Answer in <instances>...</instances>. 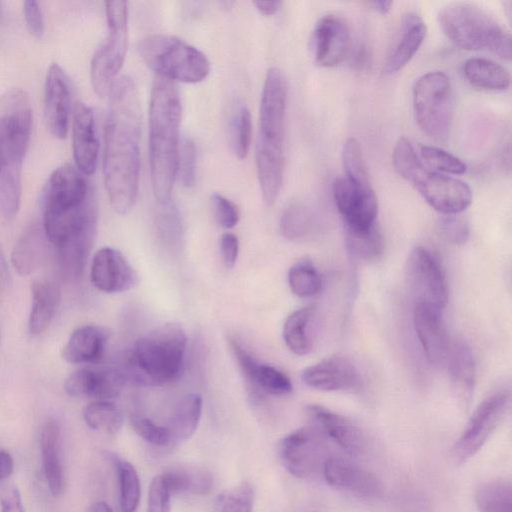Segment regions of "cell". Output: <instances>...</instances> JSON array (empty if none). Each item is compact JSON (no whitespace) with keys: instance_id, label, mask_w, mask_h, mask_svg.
<instances>
[{"instance_id":"6da1fadb","label":"cell","mask_w":512,"mask_h":512,"mask_svg":"<svg viewBox=\"0 0 512 512\" xmlns=\"http://www.w3.org/2000/svg\"><path fill=\"white\" fill-rule=\"evenodd\" d=\"M103 171L113 209L128 213L139 186L141 106L137 86L129 76L114 82L109 92Z\"/></svg>"},{"instance_id":"7a4b0ae2","label":"cell","mask_w":512,"mask_h":512,"mask_svg":"<svg viewBox=\"0 0 512 512\" xmlns=\"http://www.w3.org/2000/svg\"><path fill=\"white\" fill-rule=\"evenodd\" d=\"M181 117L177 86L157 76L149 105V161L151 186L160 205L170 201L177 176Z\"/></svg>"},{"instance_id":"3957f363","label":"cell","mask_w":512,"mask_h":512,"mask_svg":"<svg viewBox=\"0 0 512 512\" xmlns=\"http://www.w3.org/2000/svg\"><path fill=\"white\" fill-rule=\"evenodd\" d=\"M186 348L187 336L180 325H159L137 340L121 371L142 385L166 384L182 371Z\"/></svg>"},{"instance_id":"277c9868","label":"cell","mask_w":512,"mask_h":512,"mask_svg":"<svg viewBox=\"0 0 512 512\" xmlns=\"http://www.w3.org/2000/svg\"><path fill=\"white\" fill-rule=\"evenodd\" d=\"M96 208L93 190L79 170L69 164L50 175L43 196V228L58 246L81 220Z\"/></svg>"},{"instance_id":"5b68a950","label":"cell","mask_w":512,"mask_h":512,"mask_svg":"<svg viewBox=\"0 0 512 512\" xmlns=\"http://www.w3.org/2000/svg\"><path fill=\"white\" fill-rule=\"evenodd\" d=\"M438 23L444 35L465 50H486L511 59V37L506 28L483 8L467 2L442 7Z\"/></svg>"},{"instance_id":"8992f818","label":"cell","mask_w":512,"mask_h":512,"mask_svg":"<svg viewBox=\"0 0 512 512\" xmlns=\"http://www.w3.org/2000/svg\"><path fill=\"white\" fill-rule=\"evenodd\" d=\"M139 52L158 77L172 82L198 83L210 72L206 55L175 36L148 35L141 40Z\"/></svg>"},{"instance_id":"52a82bcc","label":"cell","mask_w":512,"mask_h":512,"mask_svg":"<svg viewBox=\"0 0 512 512\" xmlns=\"http://www.w3.org/2000/svg\"><path fill=\"white\" fill-rule=\"evenodd\" d=\"M412 103L419 128L430 138L445 142L454 115L449 77L442 71H431L418 77L412 88Z\"/></svg>"},{"instance_id":"ba28073f","label":"cell","mask_w":512,"mask_h":512,"mask_svg":"<svg viewBox=\"0 0 512 512\" xmlns=\"http://www.w3.org/2000/svg\"><path fill=\"white\" fill-rule=\"evenodd\" d=\"M108 34L95 51L90 64V78L95 93L109 94L122 68L128 47V6L126 1L105 2Z\"/></svg>"},{"instance_id":"9c48e42d","label":"cell","mask_w":512,"mask_h":512,"mask_svg":"<svg viewBox=\"0 0 512 512\" xmlns=\"http://www.w3.org/2000/svg\"><path fill=\"white\" fill-rule=\"evenodd\" d=\"M278 454L286 470L299 479L322 474L330 456L325 436L314 426L301 427L287 434L279 442Z\"/></svg>"},{"instance_id":"30bf717a","label":"cell","mask_w":512,"mask_h":512,"mask_svg":"<svg viewBox=\"0 0 512 512\" xmlns=\"http://www.w3.org/2000/svg\"><path fill=\"white\" fill-rule=\"evenodd\" d=\"M406 278L414 305H423L440 312L448 301L445 273L437 258L421 246L409 254Z\"/></svg>"},{"instance_id":"8fae6325","label":"cell","mask_w":512,"mask_h":512,"mask_svg":"<svg viewBox=\"0 0 512 512\" xmlns=\"http://www.w3.org/2000/svg\"><path fill=\"white\" fill-rule=\"evenodd\" d=\"M510 404V393L498 391L486 397L474 410L463 432L452 447L455 463L472 458L501 423Z\"/></svg>"},{"instance_id":"7c38bea8","label":"cell","mask_w":512,"mask_h":512,"mask_svg":"<svg viewBox=\"0 0 512 512\" xmlns=\"http://www.w3.org/2000/svg\"><path fill=\"white\" fill-rule=\"evenodd\" d=\"M287 97L284 73L277 67L270 68L261 94L258 146L284 150Z\"/></svg>"},{"instance_id":"4fadbf2b","label":"cell","mask_w":512,"mask_h":512,"mask_svg":"<svg viewBox=\"0 0 512 512\" xmlns=\"http://www.w3.org/2000/svg\"><path fill=\"white\" fill-rule=\"evenodd\" d=\"M409 182L432 208L444 215H457L472 202V190L466 182L429 170L424 164Z\"/></svg>"},{"instance_id":"5bb4252c","label":"cell","mask_w":512,"mask_h":512,"mask_svg":"<svg viewBox=\"0 0 512 512\" xmlns=\"http://www.w3.org/2000/svg\"><path fill=\"white\" fill-rule=\"evenodd\" d=\"M332 191L348 230H362L376 223L378 202L372 185H363L345 176L337 177Z\"/></svg>"},{"instance_id":"9a60e30c","label":"cell","mask_w":512,"mask_h":512,"mask_svg":"<svg viewBox=\"0 0 512 512\" xmlns=\"http://www.w3.org/2000/svg\"><path fill=\"white\" fill-rule=\"evenodd\" d=\"M311 49L318 65L327 68L340 65L351 51V34L345 20L335 14L322 16L314 27Z\"/></svg>"},{"instance_id":"2e32d148","label":"cell","mask_w":512,"mask_h":512,"mask_svg":"<svg viewBox=\"0 0 512 512\" xmlns=\"http://www.w3.org/2000/svg\"><path fill=\"white\" fill-rule=\"evenodd\" d=\"M322 475L330 486L364 499H376L383 492V486L375 475L340 456L328 457Z\"/></svg>"},{"instance_id":"e0dca14e","label":"cell","mask_w":512,"mask_h":512,"mask_svg":"<svg viewBox=\"0 0 512 512\" xmlns=\"http://www.w3.org/2000/svg\"><path fill=\"white\" fill-rule=\"evenodd\" d=\"M306 412L313 426L348 454L361 455L366 451L367 436L350 418L318 404L308 405Z\"/></svg>"},{"instance_id":"ac0fdd59","label":"cell","mask_w":512,"mask_h":512,"mask_svg":"<svg viewBox=\"0 0 512 512\" xmlns=\"http://www.w3.org/2000/svg\"><path fill=\"white\" fill-rule=\"evenodd\" d=\"M97 227V210L88 214L58 245L57 259L62 276L69 281L81 277L93 246Z\"/></svg>"},{"instance_id":"d6986e66","label":"cell","mask_w":512,"mask_h":512,"mask_svg":"<svg viewBox=\"0 0 512 512\" xmlns=\"http://www.w3.org/2000/svg\"><path fill=\"white\" fill-rule=\"evenodd\" d=\"M90 277L93 285L105 293L130 290L138 275L123 254L111 247L101 248L93 257Z\"/></svg>"},{"instance_id":"ffe728a7","label":"cell","mask_w":512,"mask_h":512,"mask_svg":"<svg viewBox=\"0 0 512 512\" xmlns=\"http://www.w3.org/2000/svg\"><path fill=\"white\" fill-rule=\"evenodd\" d=\"M301 379L307 386L321 391H351L362 384L357 367L342 356L328 357L305 368Z\"/></svg>"},{"instance_id":"44dd1931","label":"cell","mask_w":512,"mask_h":512,"mask_svg":"<svg viewBox=\"0 0 512 512\" xmlns=\"http://www.w3.org/2000/svg\"><path fill=\"white\" fill-rule=\"evenodd\" d=\"M229 345L253 395L258 396L260 393L285 395L292 391V383L282 371L274 366L257 362L234 338L229 339Z\"/></svg>"},{"instance_id":"7402d4cb","label":"cell","mask_w":512,"mask_h":512,"mask_svg":"<svg viewBox=\"0 0 512 512\" xmlns=\"http://www.w3.org/2000/svg\"><path fill=\"white\" fill-rule=\"evenodd\" d=\"M44 105L50 132L56 138H65L69 124L71 92L68 78L57 63L50 65L46 74Z\"/></svg>"},{"instance_id":"603a6c76","label":"cell","mask_w":512,"mask_h":512,"mask_svg":"<svg viewBox=\"0 0 512 512\" xmlns=\"http://www.w3.org/2000/svg\"><path fill=\"white\" fill-rule=\"evenodd\" d=\"M125 377L117 368L93 370L82 368L72 372L65 380L64 388L73 397H90L108 400L122 390Z\"/></svg>"},{"instance_id":"cb8c5ba5","label":"cell","mask_w":512,"mask_h":512,"mask_svg":"<svg viewBox=\"0 0 512 512\" xmlns=\"http://www.w3.org/2000/svg\"><path fill=\"white\" fill-rule=\"evenodd\" d=\"M441 315L436 309L413 305L414 328L425 357L432 365L447 361L451 347Z\"/></svg>"},{"instance_id":"d4e9b609","label":"cell","mask_w":512,"mask_h":512,"mask_svg":"<svg viewBox=\"0 0 512 512\" xmlns=\"http://www.w3.org/2000/svg\"><path fill=\"white\" fill-rule=\"evenodd\" d=\"M72 148L78 170L82 174L92 175L97 166L99 143L93 110L82 102L75 106Z\"/></svg>"},{"instance_id":"484cf974","label":"cell","mask_w":512,"mask_h":512,"mask_svg":"<svg viewBox=\"0 0 512 512\" xmlns=\"http://www.w3.org/2000/svg\"><path fill=\"white\" fill-rule=\"evenodd\" d=\"M449 376L454 397L463 411H468L473 398L476 364L473 353L464 341L454 342L448 355Z\"/></svg>"},{"instance_id":"4316f807","label":"cell","mask_w":512,"mask_h":512,"mask_svg":"<svg viewBox=\"0 0 512 512\" xmlns=\"http://www.w3.org/2000/svg\"><path fill=\"white\" fill-rule=\"evenodd\" d=\"M426 34L427 27L422 17L415 12L406 13L400 24L397 42L385 62L383 73L390 76L401 71L419 50Z\"/></svg>"},{"instance_id":"83f0119b","label":"cell","mask_w":512,"mask_h":512,"mask_svg":"<svg viewBox=\"0 0 512 512\" xmlns=\"http://www.w3.org/2000/svg\"><path fill=\"white\" fill-rule=\"evenodd\" d=\"M111 332L100 325H84L76 329L63 347V358L73 364L96 363L105 351Z\"/></svg>"},{"instance_id":"f1b7e54d","label":"cell","mask_w":512,"mask_h":512,"mask_svg":"<svg viewBox=\"0 0 512 512\" xmlns=\"http://www.w3.org/2000/svg\"><path fill=\"white\" fill-rule=\"evenodd\" d=\"M60 436L61 430L57 420L47 419L40 432V450L46 482L54 497H59L64 491Z\"/></svg>"},{"instance_id":"f546056e","label":"cell","mask_w":512,"mask_h":512,"mask_svg":"<svg viewBox=\"0 0 512 512\" xmlns=\"http://www.w3.org/2000/svg\"><path fill=\"white\" fill-rule=\"evenodd\" d=\"M48 238L42 225L31 224L18 239L11 262L18 274L29 275L39 269L46 259Z\"/></svg>"},{"instance_id":"4dcf8cb0","label":"cell","mask_w":512,"mask_h":512,"mask_svg":"<svg viewBox=\"0 0 512 512\" xmlns=\"http://www.w3.org/2000/svg\"><path fill=\"white\" fill-rule=\"evenodd\" d=\"M32 305L29 330L38 335L50 325L61 299L60 286L48 279L36 280L31 286Z\"/></svg>"},{"instance_id":"1f68e13d","label":"cell","mask_w":512,"mask_h":512,"mask_svg":"<svg viewBox=\"0 0 512 512\" xmlns=\"http://www.w3.org/2000/svg\"><path fill=\"white\" fill-rule=\"evenodd\" d=\"M465 79L474 87L500 91L510 86V74L499 63L482 57L467 59L462 67Z\"/></svg>"},{"instance_id":"d6a6232c","label":"cell","mask_w":512,"mask_h":512,"mask_svg":"<svg viewBox=\"0 0 512 512\" xmlns=\"http://www.w3.org/2000/svg\"><path fill=\"white\" fill-rule=\"evenodd\" d=\"M202 411V399L197 394L182 397L175 405L166 426L171 445L189 439L196 431Z\"/></svg>"},{"instance_id":"836d02e7","label":"cell","mask_w":512,"mask_h":512,"mask_svg":"<svg viewBox=\"0 0 512 512\" xmlns=\"http://www.w3.org/2000/svg\"><path fill=\"white\" fill-rule=\"evenodd\" d=\"M316 306L309 305L291 313L283 325V339L296 355H306L312 349L311 326L316 315Z\"/></svg>"},{"instance_id":"e575fe53","label":"cell","mask_w":512,"mask_h":512,"mask_svg":"<svg viewBox=\"0 0 512 512\" xmlns=\"http://www.w3.org/2000/svg\"><path fill=\"white\" fill-rule=\"evenodd\" d=\"M161 477L170 495L182 493L206 495L213 485L211 474L195 467H172L161 474Z\"/></svg>"},{"instance_id":"d590c367","label":"cell","mask_w":512,"mask_h":512,"mask_svg":"<svg viewBox=\"0 0 512 512\" xmlns=\"http://www.w3.org/2000/svg\"><path fill=\"white\" fill-rule=\"evenodd\" d=\"M107 457L115 467L119 483V507L121 512H135L140 499V480L133 465L114 453Z\"/></svg>"},{"instance_id":"8d00e7d4","label":"cell","mask_w":512,"mask_h":512,"mask_svg":"<svg viewBox=\"0 0 512 512\" xmlns=\"http://www.w3.org/2000/svg\"><path fill=\"white\" fill-rule=\"evenodd\" d=\"M479 512H512L511 483L503 479L480 483L475 491Z\"/></svg>"},{"instance_id":"74e56055","label":"cell","mask_w":512,"mask_h":512,"mask_svg":"<svg viewBox=\"0 0 512 512\" xmlns=\"http://www.w3.org/2000/svg\"><path fill=\"white\" fill-rule=\"evenodd\" d=\"M346 242L350 252L366 262L378 259L385 248L384 238L377 223L362 230L347 229Z\"/></svg>"},{"instance_id":"f35d334b","label":"cell","mask_w":512,"mask_h":512,"mask_svg":"<svg viewBox=\"0 0 512 512\" xmlns=\"http://www.w3.org/2000/svg\"><path fill=\"white\" fill-rule=\"evenodd\" d=\"M83 418L89 428L108 434L119 432L124 422L121 410L108 400L88 404L83 411Z\"/></svg>"},{"instance_id":"ab89813d","label":"cell","mask_w":512,"mask_h":512,"mask_svg":"<svg viewBox=\"0 0 512 512\" xmlns=\"http://www.w3.org/2000/svg\"><path fill=\"white\" fill-rule=\"evenodd\" d=\"M251 133V114L245 105H238L229 120V142L237 158L244 159L248 155Z\"/></svg>"},{"instance_id":"60d3db41","label":"cell","mask_w":512,"mask_h":512,"mask_svg":"<svg viewBox=\"0 0 512 512\" xmlns=\"http://www.w3.org/2000/svg\"><path fill=\"white\" fill-rule=\"evenodd\" d=\"M288 284L293 294L301 298H308L320 291L322 280L319 272L309 260H301L289 269Z\"/></svg>"},{"instance_id":"b9f144b4","label":"cell","mask_w":512,"mask_h":512,"mask_svg":"<svg viewBox=\"0 0 512 512\" xmlns=\"http://www.w3.org/2000/svg\"><path fill=\"white\" fill-rule=\"evenodd\" d=\"M311 220L309 208L301 201H292L282 211L280 232L288 240L299 239L309 231Z\"/></svg>"},{"instance_id":"7bdbcfd3","label":"cell","mask_w":512,"mask_h":512,"mask_svg":"<svg viewBox=\"0 0 512 512\" xmlns=\"http://www.w3.org/2000/svg\"><path fill=\"white\" fill-rule=\"evenodd\" d=\"M342 163L345 177L363 185H371L362 149L356 139L348 138L345 141L342 150Z\"/></svg>"},{"instance_id":"ee69618b","label":"cell","mask_w":512,"mask_h":512,"mask_svg":"<svg viewBox=\"0 0 512 512\" xmlns=\"http://www.w3.org/2000/svg\"><path fill=\"white\" fill-rule=\"evenodd\" d=\"M254 490L249 482L227 490L217 497L216 512H252Z\"/></svg>"},{"instance_id":"f6af8a7d","label":"cell","mask_w":512,"mask_h":512,"mask_svg":"<svg viewBox=\"0 0 512 512\" xmlns=\"http://www.w3.org/2000/svg\"><path fill=\"white\" fill-rule=\"evenodd\" d=\"M420 154L427 166L433 168L436 172L461 175L467 170L466 164L460 158L441 148L422 146Z\"/></svg>"},{"instance_id":"bcb514c9","label":"cell","mask_w":512,"mask_h":512,"mask_svg":"<svg viewBox=\"0 0 512 512\" xmlns=\"http://www.w3.org/2000/svg\"><path fill=\"white\" fill-rule=\"evenodd\" d=\"M392 162L397 173L407 181H410L415 172L422 166V161L416 154L411 142L401 137L396 142Z\"/></svg>"},{"instance_id":"7dc6e473","label":"cell","mask_w":512,"mask_h":512,"mask_svg":"<svg viewBox=\"0 0 512 512\" xmlns=\"http://www.w3.org/2000/svg\"><path fill=\"white\" fill-rule=\"evenodd\" d=\"M132 429L146 442L155 446H171L170 434L166 426L158 425L150 418L133 413L130 416Z\"/></svg>"},{"instance_id":"c3c4849f","label":"cell","mask_w":512,"mask_h":512,"mask_svg":"<svg viewBox=\"0 0 512 512\" xmlns=\"http://www.w3.org/2000/svg\"><path fill=\"white\" fill-rule=\"evenodd\" d=\"M177 175L185 187H192L196 180V148L194 142L185 138L179 145Z\"/></svg>"},{"instance_id":"681fc988","label":"cell","mask_w":512,"mask_h":512,"mask_svg":"<svg viewBox=\"0 0 512 512\" xmlns=\"http://www.w3.org/2000/svg\"><path fill=\"white\" fill-rule=\"evenodd\" d=\"M441 236L453 244H464L469 238V225L466 219L457 215H445L439 220Z\"/></svg>"},{"instance_id":"f907efd6","label":"cell","mask_w":512,"mask_h":512,"mask_svg":"<svg viewBox=\"0 0 512 512\" xmlns=\"http://www.w3.org/2000/svg\"><path fill=\"white\" fill-rule=\"evenodd\" d=\"M211 203L217 223L225 228H233L239 221V210L229 199L219 193L211 195Z\"/></svg>"},{"instance_id":"816d5d0a","label":"cell","mask_w":512,"mask_h":512,"mask_svg":"<svg viewBox=\"0 0 512 512\" xmlns=\"http://www.w3.org/2000/svg\"><path fill=\"white\" fill-rule=\"evenodd\" d=\"M170 497L161 475L154 477L149 488L147 512H170Z\"/></svg>"},{"instance_id":"f5cc1de1","label":"cell","mask_w":512,"mask_h":512,"mask_svg":"<svg viewBox=\"0 0 512 512\" xmlns=\"http://www.w3.org/2000/svg\"><path fill=\"white\" fill-rule=\"evenodd\" d=\"M23 12L30 33L41 38L44 34V15L40 3L34 0L24 1Z\"/></svg>"},{"instance_id":"db71d44e","label":"cell","mask_w":512,"mask_h":512,"mask_svg":"<svg viewBox=\"0 0 512 512\" xmlns=\"http://www.w3.org/2000/svg\"><path fill=\"white\" fill-rule=\"evenodd\" d=\"M0 512H24L18 488L10 483L0 486Z\"/></svg>"},{"instance_id":"11a10c76","label":"cell","mask_w":512,"mask_h":512,"mask_svg":"<svg viewBox=\"0 0 512 512\" xmlns=\"http://www.w3.org/2000/svg\"><path fill=\"white\" fill-rule=\"evenodd\" d=\"M219 245L224 265L227 268H232L235 265L238 257V238L233 233H224L220 238Z\"/></svg>"},{"instance_id":"9f6ffc18","label":"cell","mask_w":512,"mask_h":512,"mask_svg":"<svg viewBox=\"0 0 512 512\" xmlns=\"http://www.w3.org/2000/svg\"><path fill=\"white\" fill-rule=\"evenodd\" d=\"M14 461L12 456L4 450H0V481L7 479L13 472Z\"/></svg>"},{"instance_id":"6f0895ef","label":"cell","mask_w":512,"mask_h":512,"mask_svg":"<svg viewBox=\"0 0 512 512\" xmlns=\"http://www.w3.org/2000/svg\"><path fill=\"white\" fill-rule=\"evenodd\" d=\"M254 4L259 13L265 16H271L277 13L282 3L280 1H257Z\"/></svg>"},{"instance_id":"680465c9","label":"cell","mask_w":512,"mask_h":512,"mask_svg":"<svg viewBox=\"0 0 512 512\" xmlns=\"http://www.w3.org/2000/svg\"><path fill=\"white\" fill-rule=\"evenodd\" d=\"M367 52L364 48L358 47L354 53L349 54L348 57L351 58L352 64L357 68H362L366 66L367 63Z\"/></svg>"},{"instance_id":"91938a15","label":"cell","mask_w":512,"mask_h":512,"mask_svg":"<svg viewBox=\"0 0 512 512\" xmlns=\"http://www.w3.org/2000/svg\"><path fill=\"white\" fill-rule=\"evenodd\" d=\"M371 8H373L375 11L386 14L390 11L392 6V1H386V0H380V1H372L369 3Z\"/></svg>"},{"instance_id":"94428289","label":"cell","mask_w":512,"mask_h":512,"mask_svg":"<svg viewBox=\"0 0 512 512\" xmlns=\"http://www.w3.org/2000/svg\"><path fill=\"white\" fill-rule=\"evenodd\" d=\"M89 512H113V511L107 503L100 501V502L94 503L91 506Z\"/></svg>"}]
</instances>
